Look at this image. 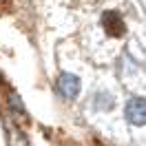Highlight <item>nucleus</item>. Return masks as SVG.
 Masks as SVG:
<instances>
[{
	"instance_id": "1",
	"label": "nucleus",
	"mask_w": 146,
	"mask_h": 146,
	"mask_svg": "<svg viewBox=\"0 0 146 146\" xmlns=\"http://www.w3.org/2000/svg\"><path fill=\"white\" fill-rule=\"evenodd\" d=\"M117 109V93L111 86L102 84L98 89H93L91 98H89V113L95 117H109Z\"/></svg>"
},
{
	"instance_id": "2",
	"label": "nucleus",
	"mask_w": 146,
	"mask_h": 146,
	"mask_svg": "<svg viewBox=\"0 0 146 146\" xmlns=\"http://www.w3.org/2000/svg\"><path fill=\"white\" fill-rule=\"evenodd\" d=\"M82 91H84V82L80 73L60 71V75L55 78V93L64 102H78L82 98Z\"/></svg>"
},
{
	"instance_id": "3",
	"label": "nucleus",
	"mask_w": 146,
	"mask_h": 146,
	"mask_svg": "<svg viewBox=\"0 0 146 146\" xmlns=\"http://www.w3.org/2000/svg\"><path fill=\"white\" fill-rule=\"evenodd\" d=\"M122 115H124V122H126L131 128L142 131V128H144V119H146L144 98H142L139 93H131V95L126 98V102H124Z\"/></svg>"
}]
</instances>
